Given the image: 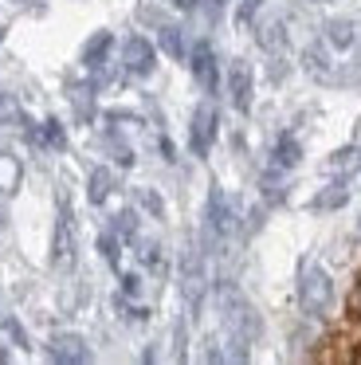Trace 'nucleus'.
<instances>
[{
  "mask_svg": "<svg viewBox=\"0 0 361 365\" xmlns=\"http://www.w3.org/2000/svg\"><path fill=\"white\" fill-rule=\"evenodd\" d=\"M298 307H302L306 318H330L337 307V291L334 279L322 267H306L302 279H298Z\"/></svg>",
  "mask_w": 361,
  "mask_h": 365,
  "instance_id": "f257e3e1",
  "label": "nucleus"
},
{
  "mask_svg": "<svg viewBox=\"0 0 361 365\" xmlns=\"http://www.w3.org/2000/svg\"><path fill=\"white\" fill-rule=\"evenodd\" d=\"M122 67H126V75H138V79L153 75V67H157V48L146 40V36H130V40L122 43Z\"/></svg>",
  "mask_w": 361,
  "mask_h": 365,
  "instance_id": "f03ea898",
  "label": "nucleus"
},
{
  "mask_svg": "<svg viewBox=\"0 0 361 365\" xmlns=\"http://www.w3.org/2000/svg\"><path fill=\"white\" fill-rule=\"evenodd\" d=\"M216 106L212 103H200L193 110V126H188V145H193L196 158H208L212 150V138H216Z\"/></svg>",
  "mask_w": 361,
  "mask_h": 365,
  "instance_id": "7ed1b4c3",
  "label": "nucleus"
},
{
  "mask_svg": "<svg viewBox=\"0 0 361 365\" xmlns=\"http://www.w3.org/2000/svg\"><path fill=\"white\" fill-rule=\"evenodd\" d=\"M224 83H228V98H232V106L235 110H251V67L243 63V59H232V67H228V75H224Z\"/></svg>",
  "mask_w": 361,
  "mask_h": 365,
  "instance_id": "20e7f679",
  "label": "nucleus"
},
{
  "mask_svg": "<svg viewBox=\"0 0 361 365\" xmlns=\"http://www.w3.org/2000/svg\"><path fill=\"white\" fill-rule=\"evenodd\" d=\"M188 71H193V79L200 83L208 95L220 87V67H216V56H212L208 43H196L193 48V56H188Z\"/></svg>",
  "mask_w": 361,
  "mask_h": 365,
  "instance_id": "39448f33",
  "label": "nucleus"
},
{
  "mask_svg": "<svg viewBox=\"0 0 361 365\" xmlns=\"http://www.w3.org/2000/svg\"><path fill=\"white\" fill-rule=\"evenodd\" d=\"M322 40H326V48L350 51L353 43L361 40V32H357V24H353L350 16H330L326 24H322Z\"/></svg>",
  "mask_w": 361,
  "mask_h": 365,
  "instance_id": "423d86ee",
  "label": "nucleus"
},
{
  "mask_svg": "<svg viewBox=\"0 0 361 365\" xmlns=\"http://www.w3.org/2000/svg\"><path fill=\"white\" fill-rule=\"evenodd\" d=\"M302 67L314 83H334V59L322 51V43H310V48L302 51Z\"/></svg>",
  "mask_w": 361,
  "mask_h": 365,
  "instance_id": "0eeeda50",
  "label": "nucleus"
},
{
  "mask_svg": "<svg viewBox=\"0 0 361 365\" xmlns=\"http://www.w3.org/2000/svg\"><path fill=\"white\" fill-rule=\"evenodd\" d=\"M51 357H59V361H86L91 349H86V341L78 338V334H55L51 338Z\"/></svg>",
  "mask_w": 361,
  "mask_h": 365,
  "instance_id": "6e6552de",
  "label": "nucleus"
},
{
  "mask_svg": "<svg viewBox=\"0 0 361 365\" xmlns=\"http://www.w3.org/2000/svg\"><path fill=\"white\" fill-rule=\"evenodd\" d=\"M110 48H114V36H110V32H94L91 40L83 43V67H91V71H98V67L106 63Z\"/></svg>",
  "mask_w": 361,
  "mask_h": 365,
  "instance_id": "1a4fd4ad",
  "label": "nucleus"
},
{
  "mask_svg": "<svg viewBox=\"0 0 361 365\" xmlns=\"http://www.w3.org/2000/svg\"><path fill=\"white\" fill-rule=\"evenodd\" d=\"M298 158H302V145L295 142V134H279V142H275V150H271V165L287 173V169L298 165Z\"/></svg>",
  "mask_w": 361,
  "mask_h": 365,
  "instance_id": "9d476101",
  "label": "nucleus"
},
{
  "mask_svg": "<svg viewBox=\"0 0 361 365\" xmlns=\"http://www.w3.org/2000/svg\"><path fill=\"white\" fill-rule=\"evenodd\" d=\"M345 200H350V185H345V181H334V185H326V189H322L318 197L310 200V208H314V212H337Z\"/></svg>",
  "mask_w": 361,
  "mask_h": 365,
  "instance_id": "9b49d317",
  "label": "nucleus"
},
{
  "mask_svg": "<svg viewBox=\"0 0 361 365\" xmlns=\"http://www.w3.org/2000/svg\"><path fill=\"white\" fill-rule=\"evenodd\" d=\"M334 173H361V142H353V145H342V150H334L330 153V161H326Z\"/></svg>",
  "mask_w": 361,
  "mask_h": 365,
  "instance_id": "f8f14e48",
  "label": "nucleus"
},
{
  "mask_svg": "<svg viewBox=\"0 0 361 365\" xmlns=\"http://www.w3.org/2000/svg\"><path fill=\"white\" fill-rule=\"evenodd\" d=\"M157 48H161L169 59H185L188 56V51H185V32H180L177 24H161V28H157Z\"/></svg>",
  "mask_w": 361,
  "mask_h": 365,
  "instance_id": "ddd939ff",
  "label": "nucleus"
},
{
  "mask_svg": "<svg viewBox=\"0 0 361 365\" xmlns=\"http://www.w3.org/2000/svg\"><path fill=\"white\" fill-rule=\"evenodd\" d=\"M24 181V165L12 153H0V192H16Z\"/></svg>",
  "mask_w": 361,
  "mask_h": 365,
  "instance_id": "4468645a",
  "label": "nucleus"
},
{
  "mask_svg": "<svg viewBox=\"0 0 361 365\" xmlns=\"http://www.w3.org/2000/svg\"><path fill=\"white\" fill-rule=\"evenodd\" d=\"M110 192H114V173H110V169H94V173H91V189H86L91 205H102Z\"/></svg>",
  "mask_w": 361,
  "mask_h": 365,
  "instance_id": "2eb2a0df",
  "label": "nucleus"
},
{
  "mask_svg": "<svg viewBox=\"0 0 361 365\" xmlns=\"http://www.w3.org/2000/svg\"><path fill=\"white\" fill-rule=\"evenodd\" d=\"M259 185H263V200H267V205H279V200L287 197V189H283V169H275V165L263 173V181H259Z\"/></svg>",
  "mask_w": 361,
  "mask_h": 365,
  "instance_id": "dca6fc26",
  "label": "nucleus"
},
{
  "mask_svg": "<svg viewBox=\"0 0 361 365\" xmlns=\"http://www.w3.org/2000/svg\"><path fill=\"white\" fill-rule=\"evenodd\" d=\"M283 43H287V36H283V24H267V28H259V48L279 51Z\"/></svg>",
  "mask_w": 361,
  "mask_h": 365,
  "instance_id": "f3484780",
  "label": "nucleus"
},
{
  "mask_svg": "<svg viewBox=\"0 0 361 365\" xmlns=\"http://www.w3.org/2000/svg\"><path fill=\"white\" fill-rule=\"evenodd\" d=\"M138 20H141L146 28H161V24H165V16L153 9V4H141V9H138Z\"/></svg>",
  "mask_w": 361,
  "mask_h": 365,
  "instance_id": "a211bd4d",
  "label": "nucleus"
},
{
  "mask_svg": "<svg viewBox=\"0 0 361 365\" xmlns=\"http://www.w3.org/2000/svg\"><path fill=\"white\" fill-rule=\"evenodd\" d=\"M98 247H102V259H106V263H118V240L114 236H102Z\"/></svg>",
  "mask_w": 361,
  "mask_h": 365,
  "instance_id": "6ab92c4d",
  "label": "nucleus"
},
{
  "mask_svg": "<svg viewBox=\"0 0 361 365\" xmlns=\"http://www.w3.org/2000/svg\"><path fill=\"white\" fill-rule=\"evenodd\" d=\"M259 4H263V0H243V4H240V24H248V20L255 16Z\"/></svg>",
  "mask_w": 361,
  "mask_h": 365,
  "instance_id": "aec40b11",
  "label": "nucleus"
},
{
  "mask_svg": "<svg viewBox=\"0 0 361 365\" xmlns=\"http://www.w3.org/2000/svg\"><path fill=\"white\" fill-rule=\"evenodd\" d=\"M138 200H141V205H146L153 216H161V200H157L153 192H146V189H141V192H138Z\"/></svg>",
  "mask_w": 361,
  "mask_h": 365,
  "instance_id": "412c9836",
  "label": "nucleus"
},
{
  "mask_svg": "<svg viewBox=\"0 0 361 365\" xmlns=\"http://www.w3.org/2000/svg\"><path fill=\"white\" fill-rule=\"evenodd\" d=\"M44 138H47V142H51V145H63V130H59V122H47Z\"/></svg>",
  "mask_w": 361,
  "mask_h": 365,
  "instance_id": "4be33fe9",
  "label": "nucleus"
},
{
  "mask_svg": "<svg viewBox=\"0 0 361 365\" xmlns=\"http://www.w3.org/2000/svg\"><path fill=\"white\" fill-rule=\"evenodd\" d=\"M118 232H122V236H133V212H122L118 216V224H114Z\"/></svg>",
  "mask_w": 361,
  "mask_h": 365,
  "instance_id": "5701e85b",
  "label": "nucleus"
},
{
  "mask_svg": "<svg viewBox=\"0 0 361 365\" xmlns=\"http://www.w3.org/2000/svg\"><path fill=\"white\" fill-rule=\"evenodd\" d=\"M122 287H126V294H138V275H126Z\"/></svg>",
  "mask_w": 361,
  "mask_h": 365,
  "instance_id": "b1692460",
  "label": "nucleus"
},
{
  "mask_svg": "<svg viewBox=\"0 0 361 365\" xmlns=\"http://www.w3.org/2000/svg\"><path fill=\"white\" fill-rule=\"evenodd\" d=\"M357 240H361V216H357Z\"/></svg>",
  "mask_w": 361,
  "mask_h": 365,
  "instance_id": "393cba45",
  "label": "nucleus"
}]
</instances>
